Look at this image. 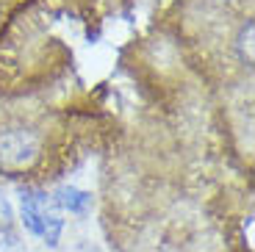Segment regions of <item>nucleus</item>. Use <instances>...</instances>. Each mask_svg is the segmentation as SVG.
<instances>
[{"label": "nucleus", "instance_id": "1", "mask_svg": "<svg viewBox=\"0 0 255 252\" xmlns=\"http://www.w3.org/2000/svg\"><path fill=\"white\" fill-rule=\"evenodd\" d=\"M19 208H22V222L31 230L33 236L45 239L50 247L58 244V236H61V211L53 202V197L47 191L39 189H22L19 194Z\"/></svg>", "mask_w": 255, "mask_h": 252}, {"label": "nucleus", "instance_id": "4", "mask_svg": "<svg viewBox=\"0 0 255 252\" xmlns=\"http://www.w3.org/2000/svg\"><path fill=\"white\" fill-rule=\"evenodd\" d=\"M239 42H242V58L247 64H253V22H247V25H244Z\"/></svg>", "mask_w": 255, "mask_h": 252}, {"label": "nucleus", "instance_id": "3", "mask_svg": "<svg viewBox=\"0 0 255 252\" xmlns=\"http://www.w3.org/2000/svg\"><path fill=\"white\" fill-rule=\"evenodd\" d=\"M53 202L58 205V211H70L75 216L89 214V208H92V197L86 191L75 189V186H58L56 194H53Z\"/></svg>", "mask_w": 255, "mask_h": 252}, {"label": "nucleus", "instance_id": "5", "mask_svg": "<svg viewBox=\"0 0 255 252\" xmlns=\"http://www.w3.org/2000/svg\"><path fill=\"white\" fill-rule=\"evenodd\" d=\"M0 252H25V247L14 233H0Z\"/></svg>", "mask_w": 255, "mask_h": 252}, {"label": "nucleus", "instance_id": "6", "mask_svg": "<svg viewBox=\"0 0 255 252\" xmlns=\"http://www.w3.org/2000/svg\"><path fill=\"white\" fill-rule=\"evenodd\" d=\"M14 214H11V205H8L6 194H0V230H6L8 225H11Z\"/></svg>", "mask_w": 255, "mask_h": 252}, {"label": "nucleus", "instance_id": "2", "mask_svg": "<svg viewBox=\"0 0 255 252\" xmlns=\"http://www.w3.org/2000/svg\"><path fill=\"white\" fill-rule=\"evenodd\" d=\"M36 152H39V141L31 130L14 127V130L0 133V166L3 169L11 172L25 169L36 161Z\"/></svg>", "mask_w": 255, "mask_h": 252}]
</instances>
